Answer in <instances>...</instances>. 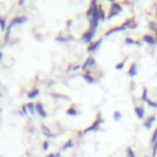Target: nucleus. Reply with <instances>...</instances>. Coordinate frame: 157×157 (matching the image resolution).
<instances>
[{"instance_id": "obj_3", "label": "nucleus", "mask_w": 157, "mask_h": 157, "mask_svg": "<svg viewBox=\"0 0 157 157\" xmlns=\"http://www.w3.org/2000/svg\"><path fill=\"white\" fill-rule=\"evenodd\" d=\"M130 22H131L130 20L125 21V24H124V25H120L119 27H116V28H112V29H109L106 35H107V36H111L112 33H117V32H122V31H125V29H127V28L130 26Z\"/></svg>"}, {"instance_id": "obj_9", "label": "nucleus", "mask_w": 157, "mask_h": 157, "mask_svg": "<svg viewBox=\"0 0 157 157\" xmlns=\"http://www.w3.org/2000/svg\"><path fill=\"white\" fill-rule=\"evenodd\" d=\"M142 41L145 42V43H147V44H152V46L157 43L156 38H155V37H152V36H150V35H145V36L142 37Z\"/></svg>"}, {"instance_id": "obj_16", "label": "nucleus", "mask_w": 157, "mask_h": 157, "mask_svg": "<svg viewBox=\"0 0 157 157\" xmlns=\"http://www.w3.org/2000/svg\"><path fill=\"white\" fill-rule=\"evenodd\" d=\"M26 107L28 108V112H29V113H32V114L35 113V111H36V104H35V103L29 102V103L26 104Z\"/></svg>"}, {"instance_id": "obj_21", "label": "nucleus", "mask_w": 157, "mask_h": 157, "mask_svg": "<svg viewBox=\"0 0 157 157\" xmlns=\"http://www.w3.org/2000/svg\"><path fill=\"white\" fill-rule=\"evenodd\" d=\"M141 100L144 101V102H147L150 98L147 97V90L146 88H144V91H142V95H141Z\"/></svg>"}, {"instance_id": "obj_20", "label": "nucleus", "mask_w": 157, "mask_h": 157, "mask_svg": "<svg viewBox=\"0 0 157 157\" xmlns=\"http://www.w3.org/2000/svg\"><path fill=\"white\" fill-rule=\"evenodd\" d=\"M125 63H127V60H123V61L119 63V64H117V65H116V70H118V71L123 70L124 66H125Z\"/></svg>"}, {"instance_id": "obj_4", "label": "nucleus", "mask_w": 157, "mask_h": 157, "mask_svg": "<svg viewBox=\"0 0 157 157\" xmlns=\"http://www.w3.org/2000/svg\"><path fill=\"white\" fill-rule=\"evenodd\" d=\"M104 122V119L103 118H98L95 123H93L92 125H91V127L90 128H87L85 131H83V134H87V133H90V131H97L100 128H101V124Z\"/></svg>"}, {"instance_id": "obj_25", "label": "nucleus", "mask_w": 157, "mask_h": 157, "mask_svg": "<svg viewBox=\"0 0 157 157\" xmlns=\"http://www.w3.org/2000/svg\"><path fill=\"white\" fill-rule=\"evenodd\" d=\"M125 44H128V46H131V44H135V41L130 37H127L125 38Z\"/></svg>"}, {"instance_id": "obj_5", "label": "nucleus", "mask_w": 157, "mask_h": 157, "mask_svg": "<svg viewBox=\"0 0 157 157\" xmlns=\"http://www.w3.org/2000/svg\"><path fill=\"white\" fill-rule=\"evenodd\" d=\"M95 35H96V29H92V28H91L90 31H87L86 33H83V35H82L81 39H82V42H85V43H90Z\"/></svg>"}, {"instance_id": "obj_17", "label": "nucleus", "mask_w": 157, "mask_h": 157, "mask_svg": "<svg viewBox=\"0 0 157 157\" xmlns=\"http://www.w3.org/2000/svg\"><path fill=\"white\" fill-rule=\"evenodd\" d=\"M0 29L3 32H5V29H6V20L4 17H0Z\"/></svg>"}, {"instance_id": "obj_12", "label": "nucleus", "mask_w": 157, "mask_h": 157, "mask_svg": "<svg viewBox=\"0 0 157 157\" xmlns=\"http://www.w3.org/2000/svg\"><path fill=\"white\" fill-rule=\"evenodd\" d=\"M135 113H136V116H138L139 119L142 120L145 118V109H144V107H136V108H135Z\"/></svg>"}, {"instance_id": "obj_29", "label": "nucleus", "mask_w": 157, "mask_h": 157, "mask_svg": "<svg viewBox=\"0 0 157 157\" xmlns=\"http://www.w3.org/2000/svg\"><path fill=\"white\" fill-rule=\"evenodd\" d=\"M47 157H55V155H54V153H50V155H48Z\"/></svg>"}, {"instance_id": "obj_14", "label": "nucleus", "mask_w": 157, "mask_h": 157, "mask_svg": "<svg viewBox=\"0 0 157 157\" xmlns=\"http://www.w3.org/2000/svg\"><path fill=\"white\" fill-rule=\"evenodd\" d=\"M72 146H74V141H72V140H69L66 144H64V145H63V151H66V150H69V149H71L72 147Z\"/></svg>"}, {"instance_id": "obj_19", "label": "nucleus", "mask_w": 157, "mask_h": 157, "mask_svg": "<svg viewBox=\"0 0 157 157\" xmlns=\"http://www.w3.org/2000/svg\"><path fill=\"white\" fill-rule=\"evenodd\" d=\"M66 114H68V116H74V117H75V116H77L79 113H77V111H76L74 107H71V108L66 112Z\"/></svg>"}, {"instance_id": "obj_7", "label": "nucleus", "mask_w": 157, "mask_h": 157, "mask_svg": "<svg viewBox=\"0 0 157 157\" xmlns=\"http://www.w3.org/2000/svg\"><path fill=\"white\" fill-rule=\"evenodd\" d=\"M95 63H96L95 59H93L92 57H90V58H87L86 61L81 65V69H82V70H86L87 68H90V66H92V65H95Z\"/></svg>"}, {"instance_id": "obj_22", "label": "nucleus", "mask_w": 157, "mask_h": 157, "mask_svg": "<svg viewBox=\"0 0 157 157\" xmlns=\"http://www.w3.org/2000/svg\"><path fill=\"white\" fill-rule=\"evenodd\" d=\"M122 117H123V116H122V113H120L119 111H116V112L113 113V118L116 119L117 122H118V120H120V119H122Z\"/></svg>"}, {"instance_id": "obj_2", "label": "nucleus", "mask_w": 157, "mask_h": 157, "mask_svg": "<svg viewBox=\"0 0 157 157\" xmlns=\"http://www.w3.org/2000/svg\"><path fill=\"white\" fill-rule=\"evenodd\" d=\"M120 11H122V6H120L118 3H113V4H112V7H111V14L108 15L107 20H111V18H113L114 16L119 15Z\"/></svg>"}, {"instance_id": "obj_26", "label": "nucleus", "mask_w": 157, "mask_h": 157, "mask_svg": "<svg viewBox=\"0 0 157 157\" xmlns=\"http://www.w3.org/2000/svg\"><path fill=\"white\" fill-rule=\"evenodd\" d=\"M149 104L150 107H152V108H157V102H155V101H151V100H149L147 102H146Z\"/></svg>"}, {"instance_id": "obj_18", "label": "nucleus", "mask_w": 157, "mask_h": 157, "mask_svg": "<svg viewBox=\"0 0 157 157\" xmlns=\"http://www.w3.org/2000/svg\"><path fill=\"white\" fill-rule=\"evenodd\" d=\"M82 77H83V80H86V82H88V83H93V82H95V77H92L88 74H83Z\"/></svg>"}, {"instance_id": "obj_28", "label": "nucleus", "mask_w": 157, "mask_h": 157, "mask_svg": "<svg viewBox=\"0 0 157 157\" xmlns=\"http://www.w3.org/2000/svg\"><path fill=\"white\" fill-rule=\"evenodd\" d=\"M27 112H28V111H27V107H26V104H25V106L22 107V113H24V114H27Z\"/></svg>"}, {"instance_id": "obj_32", "label": "nucleus", "mask_w": 157, "mask_h": 157, "mask_svg": "<svg viewBox=\"0 0 157 157\" xmlns=\"http://www.w3.org/2000/svg\"><path fill=\"white\" fill-rule=\"evenodd\" d=\"M156 41H157V36H156Z\"/></svg>"}, {"instance_id": "obj_23", "label": "nucleus", "mask_w": 157, "mask_h": 157, "mask_svg": "<svg viewBox=\"0 0 157 157\" xmlns=\"http://www.w3.org/2000/svg\"><path fill=\"white\" fill-rule=\"evenodd\" d=\"M150 142H151V144H153V145L157 142V129L153 131V134H152V136H151V140H150Z\"/></svg>"}, {"instance_id": "obj_30", "label": "nucleus", "mask_w": 157, "mask_h": 157, "mask_svg": "<svg viewBox=\"0 0 157 157\" xmlns=\"http://www.w3.org/2000/svg\"><path fill=\"white\" fill-rule=\"evenodd\" d=\"M1 59H3V53L0 52V60H1Z\"/></svg>"}, {"instance_id": "obj_11", "label": "nucleus", "mask_w": 157, "mask_h": 157, "mask_svg": "<svg viewBox=\"0 0 157 157\" xmlns=\"http://www.w3.org/2000/svg\"><path fill=\"white\" fill-rule=\"evenodd\" d=\"M155 120H156V118L155 117H150V118H147L145 122H144V127L146 128V129H151L152 128V124L155 123Z\"/></svg>"}, {"instance_id": "obj_1", "label": "nucleus", "mask_w": 157, "mask_h": 157, "mask_svg": "<svg viewBox=\"0 0 157 157\" xmlns=\"http://www.w3.org/2000/svg\"><path fill=\"white\" fill-rule=\"evenodd\" d=\"M27 20H28L27 16H17V17H15V18L13 20V22L10 24V26L7 27V31H6V38H9V36H10V31H11V28H13L14 26H16V25H22V24L26 22Z\"/></svg>"}, {"instance_id": "obj_10", "label": "nucleus", "mask_w": 157, "mask_h": 157, "mask_svg": "<svg viewBox=\"0 0 157 157\" xmlns=\"http://www.w3.org/2000/svg\"><path fill=\"white\" fill-rule=\"evenodd\" d=\"M136 74H138V65L134 63V64H131V66H130V69H129L128 75H129L130 77H134V76H136Z\"/></svg>"}, {"instance_id": "obj_31", "label": "nucleus", "mask_w": 157, "mask_h": 157, "mask_svg": "<svg viewBox=\"0 0 157 157\" xmlns=\"http://www.w3.org/2000/svg\"><path fill=\"white\" fill-rule=\"evenodd\" d=\"M55 157H61V155L60 153H55Z\"/></svg>"}, {"instance_id": "obj_8", "label": "nucleus", "mask_w": 157, "mask_h": 157, "mask_svg": "<svg viewBox=\"0 0 157 157\" xmlns=\"http://www.w3.org/2000/svg\"><path fill=\"white\" fill-rule=\"evenodd\" d=\"M36 112L39 114L42 118H46L47 117V113H46V111L43 108V104H42V103H37L36 104Z\"/></svg>"}, {"instance_id": "obj_13", "label": "nucleus", "mask_w": 157, "mask_h": 157, "mask_svg": "<svg viewBox=\"0 0 157 157\" xmlns=\"http://www.w3.org/2000/svg\"><path fill=\"white\" fill-rule=\"evenodd\" d=\"M38 95H39V90H38V88H35V90L29 91V92L27 93V97H28L29 100H33V98H36Z\"/></svg>"}, {"instance_id": "obj_15", "label": "nucleus", "mask_w": 157, "mask_h": 157, "mask_svg": "<svg viewBox=\"0 0 157 157\" xmlns=\"http://www.w3.org/2000/svg\"><path fill=\"white\" fill-rule=\"evenodd\" d=\"M42 133H43L47 138H52V136H53V134H52V133L49 131V129H48L47 127H44V125H42Z\"/></svg>"}, {"instance_id": "obj_27", "label": "nucleus", "mask_w": 157, "mask_h": 157, "mask_svg": "<svg viewBox=\"0 0 157 157\" xmlns=\"http://www.w3.org/2000/svg\"><path fill=\"white\" fill-rule=\"evenodd\" d=\"M48 147H49V142H48V141H44V142H43V150L47 151Z\"/></svg>"}, {"instance_id": "obj_6", "label": "nucleus", "mask_w": 157, "mask_h": 157, "mask_svg": "<svg viewBox=\"0 0 157 157\" xmlns=\"http://www.w3.org/2000/svg\"><path fill=\"white\" fill-rule=\"evenodd\" d=\"M102 43H103V39H98V41H96L95 43H92V44L90 46L88 50L91 52V53H96V52L100 49V47H101Z\"/></svg>"}, {"instance_id": "obj_24", "label": "nucleus", "mask_w": 157, "mask_h": 157, "mask_svg": "<svg viewBox=\"0 0 157 157\" xmlns=\"http://www.w3.org/2000/svg\"><path fill=\"white\" fill-rule=\"evenodd\" d=\"M127 157H136L131 147H128V149H127Z\"/></svg>"}]
</instances>
